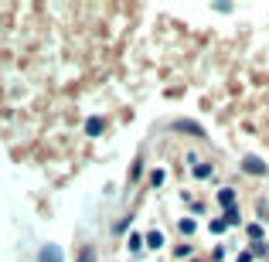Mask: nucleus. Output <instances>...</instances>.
<instances>
[{"label": "nucleus", "mask_w": 269, "mask_h": 262, "mask_svg": "<svg viewBox=\"0 0 269 262\" xmlns=\"http://www.w3.org/2000/svg\"><path fill=\"white\" fill-rule=\"evenodd\" d=\"M38 262H61V249H58V245H44Z\"/></svg>", "instance_id": "obj_2"}, {"label": "nucleus", "mask_w": 269, "mask_h": 262, "mask_svg": "<svg viewBox=\"0 0 269 262\" xmlns=\"http://www.w3.org/2000/svg\"><path fill=\"white\" fill-rule=\"evenodd\" d=\"M249 235L256 239V242H259V239H263V228H259V225H249Z\"/></svg>", "instance_id": "obj_12"}, {"label": "nucleus", "mask_w": 269, "mask_h": 262, "mask_svg": "<svg viewBox=\"0 0 269 262\" xmlns=\"http://www.w3.org/2000/svg\"><path fill=\"white\" fill-rule=\"evenodd\" d=\"M225 225H239V211H235V208L225 211Z\"/></svg>", "instance_id": "obj_9"}, {"label": "nucleus", "mask_w": 269, "mask_h": 262, "mask_svg": "<svg viewBox=\"0 0 269 262\" xmlns=\"http://www.w3.org/2000/svg\"><path fill=\"white\" fill-rule=\"evenodd\" d=\"M150 181H154V187H160V184H164V170H154V174H150Z\"/></svg>", "instance_id": "obj_11"}, {"label": "nucleus", "mask_w": 269, "mask_h": 262, "mask_svg": "<svg viewBox=\"0 0 269 262\" xmlns=\"http://www.w3.org/2000/svg\"><path fill=\"white\" fill-rule=\"evenodd\" d=\"M218 205L225 208V211L235 208V191H232V187H222V191H218Z\"/></svg>", "instance_id": "obj_3"}, {"label": "nucleus", "mask_w": 269, "mask_h": 262, "mask_svg": "<svg viewBox=\"0 0 269 262\" xmlns=\"http://www.w3.org/2000/svg\"><path fill=\"white\" fill-rule=\"evenodd\" d=\"M239 262H252V252H239Z\"/></svg>", "instance_id": "obj_13"}, {"label": "nucleus", "mask_w": 269, "mask_h": 262, "mask_svg": "<svg viewBox=\"0 0 269 262\" xmlns=\"http://www.w3.org/2000/svg\"><path fill=\"white\" fill-rule=\"evenodd\" d=\"M143 249V239L140 235H130V252H140Z\"/></svg>", "instance_id": "obj_10"}, {"label": "nucleus", "mask_w": 269, "mask_h": 262, "mask_svg": "<svg viewBox=\"0 0 269 262\" xmlns=\"http://www.w3.org/2000/svg\"><path fill=\"white\" fill-rule=\"evenodd\" d=\"M194 177H201V181L212 177V167H208V164H194Z\"/></svg>", "instance_id": "obj_7"}, {"label": "nucleus", "mask_w": 269, "mask_h": 262, "mask_svg": "<svg viewBox=\"0 0 269 262\" xmlns=\"http://www.w3.org/2000/svg\"><path fill=\"white\" fill-rule=\"evenodd\" d=\"M177 228H181V235H191L198 225H194V218H181V225H177Z\"/></svg>", "instance_id": "obj_6"}, {"label": "nucleus", "mask_w": 269, "mask_h": 262, "mask_svg": "<svg viewBox=\"0 0 269 262\" xmlns=\"http://www.w3.org/2000/svg\"><path fill=\"white\" fill-rule=\"evenodd\" d=\"M143 242L150 245V249H160V245H164V235H160V232H150V235H147Z\"/></svg>", "instance_id": "obj_5"}, {"label": "nucleus", "mask_w": 269, "mask_h": 262, "mask_svg": "<svg viewBox=\"0 0 269 262\" xmlns=\"http://www.w3.org/2000/svg\"><path fill=\"white\" fill-rule=\"evenodd\" d=\"M85 133H89V136H99V133H102V119H89V123H85Z\"/></svg>", "instance_id": "obj_4"}, {"label": "nucleus", "mask_w": 269, "mask_h": 262, "mask_svg": "<svg viewBox=\"0 0 269 262\" xmlns=\"http://www.w3.org/2000/svg\"><path fill=\"white\" fill-rule=\"evenodd\" d=\"M242 170L252 174V177H263V174H266V160H259V157L246 153V157H242Z\"/></svg>", "instance_id": "obj_1"}, {"label": "nucleus", "mask_w": 269, "mask_h": 262, "mask_svg": "<svg viewBox=\"0 0 269 262\" xmlns=\"http://www.w3.org/2000/svg\"><path fill=\"white\" fill-rule=\"evenodd\" d=\"M208 228H212L215 235H222V232H225L229 225H225V218H212V225H208Z\"/></svg>", "instance_id": "obj_8"}]
</instances>
